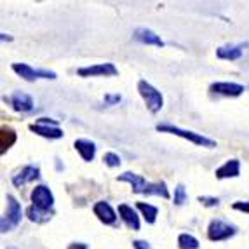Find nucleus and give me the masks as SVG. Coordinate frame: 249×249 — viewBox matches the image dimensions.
I'll use <instances>...</instances> for the list:
<instances>
[{
  "instance_id": "f257e3e1",
  "label": "nucleus",
  "mask_w": 249,
  "mask_h": 249,
  "mask_svg": "<svg viewBox=\"0 0 249 249\" xmlns=\"http://www.w3.org/2000/svg\"><path fill=\"white\" fill-rule=\"evenodd\" d=\"M119 181L129 183L133 187L134 194H143V196H157L162 197V199H169V190H167V185L164 181H155L150 183L146 181L143 176L136 175V173H131V171H125L119 176Z\"/></svg>"
},
{
  "instance_id": "f03ea898",
  "label": "nucleus",
  "mask_w": 249,
  "mask_h": 249,
  "mask_svg": "<svg viewBox=\"0 0 249 249\" xmlns=\"http://www.w3.org/2000/svg\"><path fill=\"white\" fill-rule=\"evenodd\" d=\"M5 200H7V211H5V214L0 220V230H2V233H7L11 230H14L21 223V218H23V208H21L19 200L13 194H7Z\"/></svg>"
},
{
  "instance_id": "7ed1b4c3",
  "label": "nucleus",
  "mask_w": 249,
  "mask_h": 249,
  "mask_svg": "<svg viewBox=\"0 0 249 249\" xmlns=\"http://www.w3.org/2000/svg\"><path fill=\"white\" fill-rule=\"evenodd\" d=\"M159 133H169V134H175V136H179L183 140H188L192 142L194 145H199V146H206V148H214L216 142L209 140V138L202 136L199 133H194V131H185V129L178 127V125H173V124H157L155 127Z\"/></svg>"
},
{
  "instance_id": "20e7f679",
  "label": "nucleus",
  "mask_w": 249,
  "mask_h": 249,
  "mask_svg": "<svg viewBox=\"0 0 249 249\" xmlns=\"http://www.w3.org/2000/svg\"><path fill=\"white\" fill-rule=\"evenodd\" d=\"M138 91H140V96L143 98V101L146 103V108L150 110V113L160 112V108L164 107V98H162L159 89H155L152 84L142 79L138 82Z\"/></svg>"
},
{
  "instance_id": "39448f33",
  "label": "nucleus",
  "mask_w": 249,
  "mask_h": 249,
  "mask_svg": "<svg viewBox=\"0 0 249 249\" xmlns=\"http://www.w3.org/2000/svg\"><path fill=\"white\" fill-rule=\"evenodd\" d=\"M13 71L18 73L26 82H35L38 79H58V75L51 70H42V68H34L26 63H13Z\"/></svg>"
},
{
  "instance_id": "423d86ee",
  "label": "nucleus",
  "mask_w": 249,
  "mask_h": 249,
  "mask_svg": "<svg viewBox=\"0 0 249 249\" xmlns=\"http://www.w3.org/2000/svg\"><path fill=\"white\" fill-rule=\"evenodd\" d=\"M30 131H34L35 134L42 138H47V140H59L63 138V129L58 125V121L54 119H47V117H40L35 124L30 125Z\"/></svg>"
},
{
  "instance_id": "0eeeda50",
  "label": "nucleus",
  "mask_w": 249,
  "mask_h": 249,
  "mask_svg": "<svg viewBox=\"0 0 249 249\" xmlns=\"http://www.w3.org/2000/svg\"><path fill=\"white\" fill-rule=\"evenodd\" d=\"M237 233V227L235 225H230L229 221L225 220H211L208 227V239L213 242H221L227 241L230 237H233Z\"/></svg>"
},
{
  "instance_id": "6e6552de",
  "label": "nucleus",
  "mask_w": 249,
  "mask_h": 249,
  "mask_svg": "<svg viewBox=\"0 0 249 249\" xmlns=\"http://www.w3.org/2000/svg\"><path fill=\"white\" fill-rule=\"evenodd\" d=\"M32 206L42 209V211H53L54 208V196L49 187L37 185L32 190Z\"/></svg>"
},
{
  "instance_id": "1a4fd4ad",
  "label": "nucleus",
  "mask_w": 249,
  "mask_h": 249,
  "mask_svg": "<svg viewBox=\"0 0 249 249\" xmlns=\"http://www.w3.org/2000/svg\"><path fill=\"white\" fill-rule=\"evenodd\" d=\"M77 73L80 77H115V75H119V70L113 63H98V65H91V67L79 68Z\"/></svg>"
},
{
  "instance_id": "9d476101",
  "label": "nucleus",
  "mask_w": 249,
  "mask_h": 249,
  "mask_svg": "<svg viewBox=\"0 0 249 249\" xmlns=\"http://www.w3.org/2000/svg\"><path fill=\"white\" fill-rule=\"evenodd\" d=\"M4 101L11 105L16 112H30V110H34V98L23 91H16L11 96H5Z\"/></svg>"
},
{
  "instance_id": "9b49d317",
  "label": "nucleus",
  "mask_w": 249,
  "mask_h": 249,
  "mask_svg": "<svg viewBox=\"0 0 249 249\" xmlns=\"http://www.w3.org/2000/svg\"><path fill=\"white\" fill-rule=\"evenodd\" d=\"M117 213H119L121 220L124 221L127 229L134 230V232H138V230L142 229V221H140V216H138L136 209H134L133 206H129V204L122 202V204H119Z\"/></svg>"
},
{
  "instance_id": "f8f14e48",
  "label": "nucleus",
  "mask_w": 249,
  "mask_h": 249,
  "mask_svg": "<svg viewBox=\"0 0 249 249\" xmlns=\"http://www.w3.org/2000/svg\"><path fill=\"white\" fill-rule=\"evenodd\" d=\"M92 213L101 223L105 225H115L117 223V213L115 209L107 202V200H98V202L92 206Z\"/></svg>"
},
{
  "instance_id": "ddd939ff",
  "label": "nucleus",
  "mask_w": 249,
  "mask_h": 249,
  "mask_svg": "<svg viewBox=\"0 0 249 249\" xmlns=\"http://www.w3.org/2000/svg\"><path fill=\"white\" fill-rule=\"evenodd\" d=\"M40 178V167L38 166H25L23 169L18 173V175H14L13 176V185L14 187H18V188H21V187H25L26 183H32V181H35V179H38Z\"/></svg>"
},
{
  "instance_id": "4468645a",
  "label": "nucleus",
  "mask_w": 249,
  "mask_h": 249,
  "mask_svg": "<svg viewBox=\"0 0 249 249\" xmlns=\"http://www.w3.org/2000/svg\"><path fill=\"white\" fill-rule=\"evenodd\" d=\"M211 92H216V94L221 96H229V98H237L244 92V86L235 82H214L211 84Z\"/></svg>"
},
{
  "instance_id": "2eb2a0df",
  "label": "nucleus",
  "mask_w": 249,
  "mask_h": 249,
  "mask_svg": "<svg viewBox=\"0 0 249 249\" xmlns=\"http://www.w3.org/2000/svg\"><path fill=\"white\" fill-rule=\"evenodd\" d=\"M241 175V162L237 159H229L223 166H220L214 171L216 179H229V178H237Z\"/></svg>"
},
{
  "instance_id": "dca6fc26",
  "label": "nucleus",
  "mask_w": 249,
  "mask_h": 249,
  "mask_svg": "<svg viewBox=\"0 0 249 249\" xmlns=\"http://www.w3.org/2000/svg\"><path fill=\"white\" fill-rule=\"evenodd\" d=\"M134 40L146 44V46H157V47H164V40L159 37L155 32H152L150 28H138L134 32Z\"/></svg>"
},
{
  "instance_id": "f3484780",
  "label": "nucleus",
  "mask_w": 249,
  "mask_h": 249,
  "mask_svg": "<svg viewBox=\"0 0 249 249\" xmlns=\"http://www.w3.org/2000/svg\"><path fill=\"white\" fill-rule=\"evenodd\" d=\"M73 146H75V150H77V152L80 154L82 160L91 162L92 159H94V155H96V143H94V142L80 138V140H75Z\"/></svg>"
},
{
  "instance_id": "a211bd4d",
  "label": "nucleus",
  "mask_w": 249,
  "mask_h": 249,
  "mask_svg": "<svg viewBox=\"0 0 249 249\" xmlns=\"http://www.w3.org/2000/svg\"><path fill=\"white\" fill-rule=\"evenodd\" d=\"M244 53V46L239 44V46H223L216 49V56L220 59H227V61H235L239 59Z\"/></svg>"
},
{
  "instance_id": "6ab92c4d",
  "label": "nucleus",
  "mask_w": 249,
  "mask_h": 249,
  "mask_svg": "<svg viewBox=\"0 0 249 249\" xmlns=\"http://www.w3.org/2000/svg\"><path fill=\"white\" fill-rule=\"evenodd\" d=\"M54 211H42V209L35 208V206H30L26 209V216H28L30 221H34V223H46L53 218Z\"/></svg>"
},
{
  "instance_id": "aec40b11",
  "label": "nucleus",
  "mask_w": 249,
  "mask_h": 249,
  "mask_svg": "<svg viewBox=\"0 0 249 249\" xmlns=\"http://www.w3.org/2000/svg\"><path fill=\"white\" fill-rule=\"evenodd\" d=\"M136 208L142 211V214H143V218L146 220V223H150V225L155 223V220H157V216H159V208H157V206H152V204H148V202H138Z\"/></svg>"
},
{
  "instance_id": "412c9836",
  "label": "nucleus",
  "mask_w": 249,
  "mask_h": 249,
  "mask_svg": "<svg viewBox=\"0 0 249 249\" xmlns=\"http://www.w3.org/2000/svg\"><path fill=\"white\" fill-rule=\"evenodd\" d=\"M178 248L179 249H199L200 244L192 233H181V235L178 237Z\"/></svg>"
},
{
  "instance_id": "4be33fe9",
  "label": "nucleus",
  "mask_w": 249,
  "mask_h": 249,
  "mask_svg": "<svg viewBox=\"0 0 249 249\" xmlns=\"http://www.w3.org/2000/svg\"><path fill=\"white\" fill-rule=\"evenodd\" d=\"M188 196H187V190H185V185H181L179 183L178 187L175 188V197H173V200H175L176 206H183V204L187 202Z\"/></svg>"
},
{
  "instance_id": "5701e85b",
  "label": "nucleus",
  "mask_w": 249,
  "mask_h": 249,
  "mask_svg": "<svg viewBox=\"0 0 249 249\" xmlns=\"http://www.w3.org/2000/svg\"><path fill=\"white\" fill-rule=\"evenodd\" d=\"M103 162L108 167H119L122 164L121 157L117 154H113V152H107V154L103 155Z\"/></svg>"
},
{
  "instance_id": "b1692460",
  "label": "nucleus",
  "mask_w": 249,
  "mask_h": 249,
  "mask_svg": "<svg viewBox=\"0 0 249 249\" xmlns=\"http://www.w3.org/2000/svg\"><path fill=\"white\" fill-rule=\"evenodd\" d=\"M199 202L202 204L204 208H216V206H220V199H218V197H206V196H200V197H199Z\"/></svg>"
},
{
  "instance_id": "393cba45",
  "label": "nucleus",
  "mask_w": 249,
  "mask_h": 249,
  "mask_svg": "<svg viewBox=\"0 0 249 249\" xmlns=\"http://www.w3.org/2000/svg\"><path fill=\"white\" fill-rule=\"evenodd\" d=\"M105 103L108 105V107H113V105H119L122 101V96L121 94H112V92H108V94H105Z\"/></svg>"
},
{
  "instance_id": "a878e982",
  "label": "nucleus",
  "mask_w": 249,
  "mask_h": 249,
  "mask_svg": "<svg viewBox=\"0 0 249 249\" xmlns=\"http://www.w3.org/2000/svg\"><path fill=\"white\" fill-rule=\"evenodd\" d=\"M232 208L235 209V211H242L249 214V200H237V202L232 204Z\"/></svg>"
},
{
  "instance_id": "bb28decb",
  "label": "nucleus",
  "mask_w": 249,
  "mask_h": 249,
  "mask_svg": "<svg viewBox=\"0 0 249 249\" xmlns=\"http://www.w3.org/2000/svg\"><path fill=\"white\" fill-rule=\"evenodd\" d=\"M133 246H134V249H152L146 241H134Z\"/></svg>"
},
{
  "instance_id": "cd10ccee",
  "label": "nucleus",
  "mask_w": 249,
  "mask_h": 249,
  "mask_svg": "<svg viewBox=\"0 0 249 249\" xmlns=\"http://www.w3.org/2000/svg\"><path fill=\"white\" fill-rule=\"evenodd\" d=\"M68 249H89L88 244H84V242H73V244L68 246Z\"/></svg>"
},
{
  "instance_id": "c85d7f7f",
  "label": "nucleus",
  "mask_w": 249,
  "mask_h": 249,
  "mask_svg": "<svg viewBox=\"0 0 249 249\" xmlns=\"http://www.w3.org/2000/svg\"><path fill=\"white\" fill-rule=\"evenodd\" d=\"M2 40H13V37H9L7 34H2Z\"/></svg>"
}]
</instances>
